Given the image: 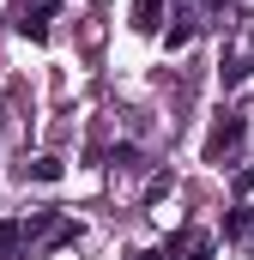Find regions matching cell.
Segmentation results:
<instances>
[{
    "label": "cell",
    "mask_w": 254,
    "mask_h": 260,
    "mask_svg": "<svg viewBox=\"0 0 254 260\" xmlns=\"http://www.w3.org/2000/svg\"><path fill=\"white\" fill-rule=\"evenodd\" d=\"M164 43H170V49H188V43H194V18H188V12H176V24L164 30Z\"/></svg>",
    "instance_id": "cell-5"
},
{
    "label": "cell",
    "mask_w": 254,
    "mask_h": 260,
    "mask_svg": "<svg viewBox=\"0 0 254 260\" xmlns=\"http://www.w3.org/2000/svg\"><path fill=\"white\" fill-rule=\"evenodd\" d=\"M139 37H151V30H164V0H133V18H127Z\"/></svg>",
    "instance_id": "cell-3"
},
{
    "label": "cell",
    "mask_w": 254,
    "mask_h": 260,
    "mask_svg": "<svg viewBox=\"0 0 254 260\" xmlns=\"http://www.w3.org/2000/svg\"><path fill=\"white\" fill-rule=\"evenodd\" d=\"M254 188V164H242V170H236V194H248Z\"/></svg>",
    "instance_id": "cell-9"
},
{
    "label": "cell",
    "mask_w": 254,
    "mask_h": 260,
    "mask_svg": "<svg viewBox=\"0 0 254 260\" xmlns=\"http://www.w3.org/2000/svg\"><path fill=\"white\" fill-rule=\"evenodd\" d=\"M224 236H248V212H242V206H236V212L224 218Z\"/></svg>",
    "instance_id": "cell-8"
},
{
    "label": "cell",
    "mask_w": 254,
    "mask_h": 260,
    "mask_svg": "<svg viewBox=\"0 0 254 260\" xmlns=\"http://www.w3.org/2000/svg\"><path fill=\"white\" fill-rule=\"evenodd\" d=\"M30 176H37V182H61V157H37Z\"/></svg>",
    "instance_id": "cell-6"
},
{
    "label": "cell",
    "mask_w": 254,
    "mask_h": 260,
    "mask_svg": "<svg viewBox=\"0 0 254 260\" xmlns=\"http://www.w3.org/2000/svg\"><path fill=\"white\" fill-rule=\"evenodd\" d=\"M61 12V0H30L24 12H18V30L30 37V43H49V18Z\"/></svg>",
    "instance_id": "cell-2"
},
{
    "label": "cell",
    "mask_w": 254,
    "mask_h": 260,
    "mask_svg": "<svg viewBox=\"0 0 254 260\" xmlns=\"http://www.w3.org/2000/svg\"><path fill=\"white\" fill-rule=\"evenodd\" d=\"M248 73H254V61H230V67H224V91H236Z\"/></svg>",
    "instance_id": "cell-7"
},
{
    "label": "cell",
    "mask_w": 254,
    "mask_h": 260,
    "mask_svg": "<svg viewBox=\"0 0 254 260\" xmlns=\"http://www.w3.org/2000/svg\"><path fill=\"white\" fill-rule=\"evenodd\" d=\"M24 242H30V236H24V218H6V224H0V260H18Z\"/></svg>",
    "instance_id": "cell-4"
},
{
    "label": "cell",
    "mask_w": 254,
    "mask_h": 260,
    "mask_svg": "<svg viewBox=\"0 0 254 260\" xmlns=\"http://www.w3.org/2000/svg\"><path fill=\"white\" fill-rule=\"evenodd\" d=\"M0 115H6V109H0Z\"/></svg>",
    "instance_id": "cell-12"
},
{
    "label": "cell",
    "mask_w": 254,
    "mask_h": 260,
    "mask_svg": "<svg viewBox=\"0 0 254 260\" xmlns=\"http://www.w3.org/2000/svg\"><path fill=\"white\" fill-rule=\"evenodd\" d=\"M188 260H212V242H194V248H188Z\"/></svg>",
    "instance_id": "cell-10"
},
{
    "label": "cell",
    "mask_w": 254,
    "mask_h": 260,
    "mask_svg": "<svg viewBox=\"0 0 254 260\" xmlns=\"http://www.w3.org/2000/svg\"><path fill=\"white\" fill-rule=\"evenodd\" d=\"M248 139V121L236 115V109H224L218 115V127L206 133V164H224V157H236V145Z\"/></svg>",
    "instance_id": "cell-1"
},
{
    "label": "cell",
    "mask_w": 254,
    "mask_h": 260,
    "mask_svg": "<svg viewBox=\"0 0 254 260\" xmlns=\"http://www.w3.org/2000/svg\"><path fill=\"white\" fill-rule=\"evenodd\" d=\"M127 260H164V248H139V254H127Z\"/></svg>",
    "instance_id": "cell-11"
}]
</instances>
